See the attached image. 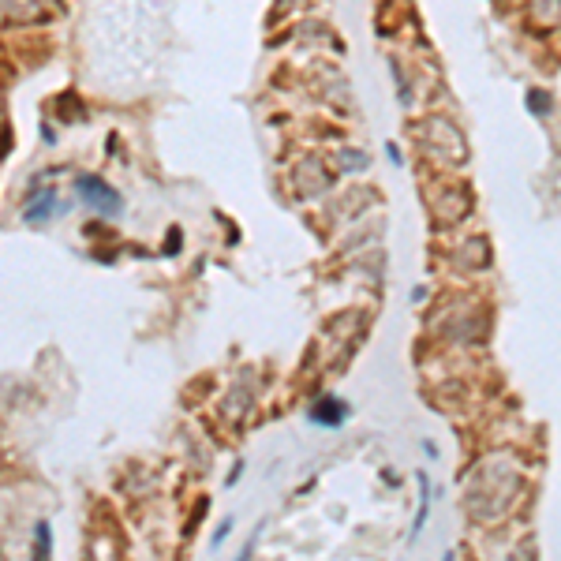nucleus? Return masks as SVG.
<instances>
[{
  "mask_svg": "<svg viewBox=\"0 0 561 561\" xmlns=\"http://www.w3.org/2000/svg\"><path fill=\"white\" fill-rule=\"evenodd\" d=\"M427 513H430V479L420 475V513H415V524H412V539H420V531L427 524Z\"/></svg>",
  "mask_w": 561,
  "mask_h": 561,
  "instance_id": "4",
  "label": "nucleus"
},
{
  "mask_svg": "<svg viewBox=\"0 0 561 561\" xmlns=\"http://www.w3.org/2000/svg\"><path fill=\"white\" fill-rule=\"evenodd\" d=\"M229 528H232V520H225V524L217 528V535H214V546H221V543H225V535H229Z\"/></svg>",
  "mask_w": 561,
  "mask_h": 561,
  "instance_id": "7",
  "label": "nucleus"
},
{
  "mask_svg": "<svg viewBox=\"0 0 561 561\" xmlns=\"http://www.w3.org/2000/svg\"><path fill=\"white\" fill-rule=\"evenodd\" d=\"M311 420L322 423V427H341L348 420V404L337 400V397H322V400H315V408H311Z\"/></svg>",
  "mask_w": 561,
  "mask_h": 561,
  "instance_id": "2",
  "label": "nucleus"
},
{
  "mask_svg": "<svg viewBox=\"0 0 561 561\" xmlns=\"http://www.w3.org/2000/svg\"><path fill=\"white\" fill-rule=\"evenodd\" d=\"M75 191H79V199L90 206V210H98V214H105V217H120L124 214L120 191L109 187L101 176H79V180H75Z\"/></svg>",
  "mask_w": 561,
  "mask_h": 561,
  "instance_id": "1",
  "label": "nucleus"
},
{
  "mask_svg": "<svg viewBox=\"0 0 561 561\" xmlns=\"http://www.w3.org/2000/svg\"><path fill=\"white\" fill-rule=\"evenodd\" d=\"M49 214H57V191H37L27 202V210H23L27 221H45Z\"/></svg>",
  "mask_w": 561,
  "mask_h": 561,
  "instance_id": "3",
  "label": "nucleus"
},
{
  "mask_svg": "<svg viewBox=\"0 0 561 561\" xmlns=\"http://www.w3.org/2000/svg\"><path fill=\"white\" fill-rule=\"evenodd\" d=\"M53 550V535H49V524H37L34 528V557H49Z\"/></svg>",
  "mask_w": 561,
  "mask_h": 561,
  "instance_id": "5",
  "label": "nucleus"
},
{
  "mask_svg": "<svg viewBox=\"0 0 561 561\" xmlns=\"http://www.w3.org/2000/svg\"><path fill=\"white\" fill-rule=\"evenodd\" d=\"M528 105H531V112H535V116H546L554 101H550V94H546V90L535 86V90H528Z\"/></svg>",
  "mask_w": 561,
  "mask_h": 561,
  "instance_id": "6",
  "label": "nucleus"
}]
</instances>
